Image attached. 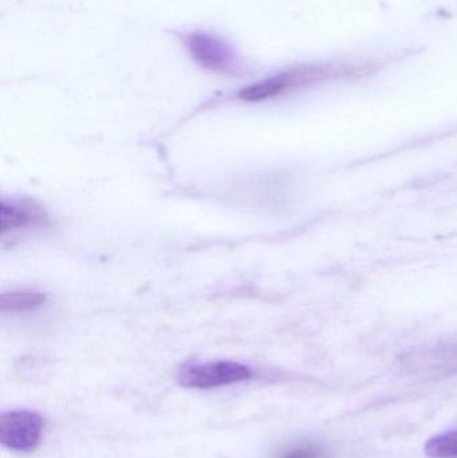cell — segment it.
I'll use <instances>...</instances> for the list:
<instances>
[{
  "mask_svg": "<svg viewBox=\"0 0 457 458\" xmlns=\"http://www.w3.org/2000/svg\"><path fill=\"white\" fill-rule=\"evenodd\" d=\"M254 371L243 363L235 360H212L185 366L177 377L182 386L188 389L209 390L249 381Z\"/></svg>",
  "mask_w": 457,
  "mask_h": 458,
  "instance_id": "6da1fadb",
  "label": "cell"
},
{
  "mask_svg": "<svg viewBox=\"0 0 457 458\" xmlns=\"http://www.w3.org/2000/svg\"><path fill=\"white\" fill-rule=\"evenodd\" d=\"M45 420L37 411H11L0 416V444L13 452H32L39 446Z\"/></svg>",
  "mask_w": 457,
  "mask_h": 458,
  "instance_id": "7a4b0ae2",
  "label": "cell"
},
{
  "mask_svg": "<svg viewBox=\"0 0 457 458\" xmlns=\"http://www.w3.org/2000/svg\"><path fill=\"white\" fill-rule=\"evenodd\" d=\"M404 366L410 373L423 378H439L457 373V342L410 352L404 358Z\"/></svg>",
  "mask_w": 457,
  "mask_h": 458,
  "instance_id": "3957f363",
  "label": "cell"
},
{
  "mask_svg": "<svg viewBox=\"0 0 457 458\" xmlns=\"http://www.w3.org/2000/svg\"><path fill=\"white\" fill-rule=\"evenodd\" d=\"M185 45L193 59L204 69L216 72H227L233 69V50L223 40L206 32H193L185 38Z\"/></svg>",
  "mask_w": 457,
  "mask_h": 458,
  "instance_id": "277c9868",
  "label": "cell"
},
{
  "mask_svg": "<svg viewBox=\"0 0 457 458\" xmlns=\"http://www.w3.org/2000/svg\"><path fill=\"white\" fill-rule=\"evenodd\" d=\"M327 72L319 69L297 70V72H286V74L275 75L262 82L254 83L249 88L243 89L239 97L244 101L260 102L265 99L274 98L289 89L298 88L313 82L318 78L325 77Z\"/></svg>",
  "mask_w": 457,
  "mask_h": 458,
  "instance_id": "5b68a950",
  "label": "cell"
},
{
  "mask_svg": "<svg viewBox=\"0 0 457 458\" xmlns=\"http://www.w3.org/2000/svg\"><path fill=\"white\" fill-rule=\"evenodd\" d=\"M0 219L3 236L21 229L46 227L48 223L45 209L30 200H3Z\"/></svg>",
  "mask_w": 457,
  "mask_h": 458,
  "instance_id": "8992f818",
  "label": "cell"
},
{
  "mask_svg": "<svg viewBox=\"0 0 457 458\" xmlns=\"http://www.w3.org/2000/svg\"><path fill=\"white\" fill-rule=\"evenodd\" d=\"M45 301L46 296L35 291H11L0 298V309L3 314H21L38 309Z\"/></svg>",
  "mask_w": 457,
  "mask_h": 458,
  "instance_id": "52a82bcc",
  "label": "cell"
},
{
  "mask_svg": "<svg viewBox=\"0 0 457 458\" xmlns=\"http://www.w3.org/2000/svg\"><path fill=\"white\" fill-rule=\"evenodd\" d=\"M429 458H457V429L435 436L426 444Z\"/></svg>",
  "mask_w": 457,
  "mask_h": 458,
  "instance_id": "ba28073f",
  "label": "cell"
},
{
  "mask_svg": "<svg viewBox=\"0 0 457 458\" xmlns=\"http://www.w3.org/2000/svg\"><path fill=\"white\" fill-rule=\"evenodd\" d=\"M274 458H327V452L318 443L300 440L279 449Z\"/></svg>",
  "mask_w": 457,
  "mask_h": 458,
  "instance_id": "9c48e42d",
  "label": "cell"
}]
</instances>
